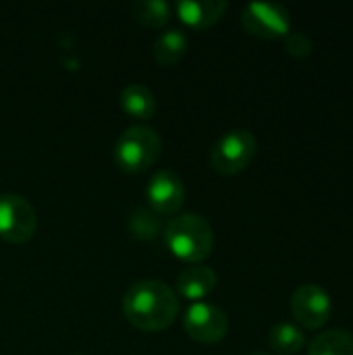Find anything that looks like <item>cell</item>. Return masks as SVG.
Instances as JSON below:
<instances>
[{"instance_id": "15", "label": "cell", "mask_w": 353, "mask_h": 355, "mask_svg": "<svg viewBox=\"0 0 353 355\" xmlns=\"http://www.w3.org/2000/svg\"><path fill=\"white\" fill-rule=\"evenodd\" d=\"M308 355H353V335L350 331H327L310 341Z\"/></svg>"}, {"instance_id": "18", "label": "cell", "mask_w": 353, "mask_h": 355, "mask_svg": "<svg viewBox=\"0 0 353 355\" xmlns=\"http://www.w3.org/2000/svg\"><path fill=\"white\" fill-rule=\"evenodd\" d=\"M285 44H287V52L295 58H306L310 52H312V40L306 35V33H300V31H293L285 37Z\"/></svg>"}, {"instance_id": "5", "label": "cell", "mask_w": 353, "mask_h": 355, "mask_svg": "<svg viewBox=\"0 0 353 355\" xmlns=\"http://www.w3.org/2000/svg\"><path fill=\"white\" fill-rule=\"evenodd\" d=\"M37 227L33 206L17 193L0 196V237L10 243H25Z\"/></svg>"}, {"instance_id": "3", "label": "cell", "mask_w": 353, "mask_h": 355, "mask_svg": "<svg viewBox=\"0 0 353 355\" xmlns=\"http://www.w3.org/2000/svg\"><path fill=\"white\" fill-rule=\"evenodd\" d=\"M160 152L162 141L156 129L148 125H133L117 139L114 162L127 173H141L158 160Z\"/></svg>"}, {"instance_id": "17", "label": "cell", "mask_w": 353, "mask_h": 355, "mask_svg": "<svg viewBox=\"0 0 353 355\" xmlns=\"http://www.w3.org/2000/svg\"><path fill=\"white\" fill-rule=\"evenodd\" d=\"M160 216L150 208H135L129 218V233L135 239H154L160 233Z\"/></svg>"}, {"instance_id": "13", "label": "cell", "mask_w": 353, "mask_h": 355, "mask_svg": "<svg viewBox=\"0 0 353 355\" xmlns=\"http://www.w3.org/2000/svg\"><path fill=\"white\" fill-rule=\"evenodd\" d=\"M121 106L123 110L139 121H148L156 112V96L141 83H131L121 92Z\"/></svg>"}, {"instance_id": "9", "label": "cell", "mask_w": 353, "mask_h": 355, "mask_svg": "<svg viewBox=\"0 0 353 355\" xmlns=\"http://www.w3.org/2000/svg\"><path fill=\"white\" fill-rule=\"evenodd\" d=\"M146 198H148L150 210H154L158 216L175 214L183 206L185 185L175 171L162 168L152 175V179L146 187Z\"/></svg>"}, {"instance_id": "12", "label": "cell", "mask_w": 353, "mask_h": 355, "mask_svg": "<svg viewBox=\"0 0 353 355\" xmlns=\"http://www.w3.org/2000/svg\"><path fill=\"white\" fill-rule=\"evenodd\" d=\"M187 52V35L181 29H166L162 31L152 46L154 60L162 67H173L177 64Z\"/></svg>"}, {"instance_id": "19", "label": "cell", "mask_w": 353, "mask_h": 355, "mask_svg": "<svg viewBox=\"0 0 353 355\" xmlns=\"http://www.w3.org/2000/svg\"><path fill=\"white\" fill-rule=\"evenodd\" d=\"M250 355H268V354H262V352H256V354H250Z\"/></svg>"}, {"instance_id": "6", "label": "cell", "mask_w": 353, "mask_h": 355, "mask_svg": "<svg viewBox=\"0 0 353 355\" xmlns=\"http://www.w3.org/2000/svg\"><path fill=\"white\" fill-rule=\"evenodd\" d=\"M241 23L248 33L264 40L287 37L291 33L289 10L281 4L270 2H252L241 12Z\"/></svg>"}, {"instance_id": "16", "label": "cell", "mask_w": 353, "mask_h": 355, "mask_svg": "<svg viewBox=\"0 0 353 355\" xmlns=\"http://www.w3.org/2000/svg\"><path fill=\"white\" fill-rule=\"evenodd\" d=\"M133 17L148 27H162L169 21L171 6L164 0H137L131 4Z\"/></svg>"}, {"instance_id": "14", "label": "cell", "mask_w": 353, "mask_h": 355, "mask_svg": "<svg viewBox=\"0 0 353 355\" xmlns=\"http://www.w3.org/2000/svg\"><path fill=\"white\" fill-rule=\"evenodd\" d=\"M268 345L279 355H295L304 349L306 335L300 327H295L291 322H281V324H275L270 329Z\"/></svg>"}, {"instance_id": "8", "label": "cell", "mask_w": 353, "mask_h": 355, "mask_svg": "<svg viewBox=\"0 0 353 355\" xmlns=\"http://www.w3.org/2000/svg\"><path fill=\"white\" fill-rule=\"evenodd\" d=\"M183 329L193 341L212 345L225 339L229 331V320L221 308L206 302H198L187 308L183 316Z\"/></svg>"}, {"instance_id": "10", "label": "cell", "mask_w": 353, "mask_h": 355, "mask_svg": "<svg viewBox=\"0 0 353 355\" xmlns=\"http://www.w3.org/2000/svg\"><path fill=\"white\" fill-rule=\"evenodd\" d=\"M225 0H181L177 4L179 19L193 27V29H206L214 25L227 10Z\"/></svg>"}, {"instance_id": "11", "label": "cell", "mask_w": 353, "mask_h": 355, "mask_svg": "<svg viewBox=\"0 0 353 355\" xmlns=\"http://www.w3.org/2000/svg\"><path fill=\"white\" fill-rule=\"evenodd\" d=\"M216 287V275L210 266L193 264L177 279V291L185 300H202Z\"/></svg>"}, {"instance_id": "1", "label": "cell", "mask_w": 353, "mask_h": 355, "mask_svg": "<svg viewBox=\"0 0 353 355\" xmlns=\"http://www.w3.org/2000/svg\"><path fill=\"white\" fill-rule=\"evenodd\" d=\"M179 297L162 281L146 279L133 283L123 297L125 318L144 333H160L179 316Z\"/></svg>"}, {"instance_id": "2", "label": "cell", "mask_w": 353, "mask_h": 355, "mask_svg": "<svg viewBox=\"0 0 353 355\" xmlns=\"http://www.w3.org/2000/svg\"><path fill=\"white\" fill-rule=\"evenodd\" d=\"M164 243L169 250L189 264L206 260L214 245V233L210 223L193 212L175 216L164 229Z\"/></svg>"}, {"instance_id": "4", "label": "cell", "mask_w": 353, "mask_h": 355, "mask_svg": "<svg viewBox=\"0 0 353 355\" xmlns=\"http://www.w3.org/2000/svg\"><path fill=\"white\" fill-rule=\"evenodd\" d=\"M256 148L258 144L250 129L227 131L210 152L212 166L221 175H237L254 160Z\"/></svg>"}, {"instance_id": "7", "label": "cell", "mask_w": 353, "mask_h": 355, "mask_svg": "<svg viewBox=\"0 0 353 355\" xmlns=\"http://www.w3.org/2000/svg\"><path fill=\"white\" fill-rule=\"evenodd\" d=\"M331 295L314 283L298 287L291 295V314L298 324L310 331L322 329L331 318Z\"/></svg>"}]
</instances>
